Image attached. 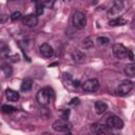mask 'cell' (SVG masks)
Returning a JSON list of instances; mask_svg holds the SVG:
<instances>
[{"label":"cell","mask_w":135,"mask_h":135,"mask_svg":"<svg viewBox=\"0 0 135 135\" xmlns=\"http://www.w3.org/2000/svg\"><path fill=\"white\" fill-rule=\"evenodd\" d=\"M112 52L114 54V56L118 59H126V58H129L131 60H133V53L128 50L126 46H123L122 44L120 43H116L113 45L112 47Z\"/></svg>","instance_id":"cell-1"},{"label":"cell","mask_w":135,"mask_h":135,"mask_svg":"<svg viewBox=\"0 0 135 135\" xmlns=\"http://www.w3.org/2000/svg\"><path fill=\"white\" fill-rule=\"evenodd\" d=\"M36 100L40 105H47L51 101V90L49 88L40 89L36 94Z\"/></svg>","instance_id":"cell-2"},{"label":"cell","mask_w":135,"mask_h":135,"mask_svg":"<svg viewBox=\"0 0 135 135\" xmlns=\"http://www.w3.org/2000/svg\"><path fill=\"white\" fill-rule=\"evenodd\" d=\"M52 128L55 132H61V133H66V132H70L71 129H72V124L64 118H60V119H57L53 122L52 124Z\"/></svg>","instance_id":"cell-3"},{"label":"cell","mask_w":135,"mask_h":135,"mask_svg":"<svg viewBox=\"0 0 135 135\" xmlns=\"http://www.w3.org/2000/svg\"><path fill=\"white\" fill-rule=\"evenodd\" d=\"M72 23L78 30L84 28L85 25H86V17H85V15L83 13H81V12H75L73 14V17H72Z\"/></svg>","instance_id":"cell-4"},{"label":"cell","mask_w":135,"mask_h":135,"mask_svg":"<svg viewBox=\"0 0 135 135\" xmlns=\"http://www.w3.org/2000/svg\"><path fill=\"white\" fill-rule=\"evenodd\" d=\"M134 88V83L130 80H123L119 83V85L116 89V93L120 96H126L128 95Z\"/></svg>","instance_id":"cell-5"},{"label":"cell","mask_w":135,"mask_h":135,"mask_svg":"<svg viewBox=\"0 0 135 135\" xmlns=\"http://www.w3.org/2000/svg\"><path fill=\"white\" fill-rule=\"evenodd\" d=\"M98 89H99V81L96 78L88 79L82 83V90L84 92L93 93V92H96Z\"/></svg>","instance_id":"cell-6"},{"label":"cell","mask_w":135,"mask_h":135,"mask_svg":"<svg viewBox=\"0 0 135 135\" xmlns=\"http://www.w3.org/2000/svg\"><path fill=\"white\" fill-rule=\"evenodd\" d=\"M107 126L113 130H120L123 127V121L118 116H111L107 120Z\"/></svg>","instance_id":"cell-7"},{"label":"cell","mask_w":135,"mask_h":135,"mask_svg":"<svg viewBox=\"0 0 135 135\" xmlns=\"http://www.w3.org/2000/svg\"><path fill=\"white\" fill-rule=\"evenodd\" d=\"M91 130H92L93 133H96V134H108V133L111 132V129L107 126V123L103 124V123H100V122L92 124Z\"/></svg>","instance_id":"cell-8"},{"label":"cell","mask_w":135,"mask_h":135,"mask_svg":"<svg viewBox=\"0 0 135 135\" xmlns=\"http://www.w3.org/2000/svg\"><path fill=\"white\" fill-rule=\"evenodd\" d=\"M22 23L28 27H34L38 23V17H37V15H34V14L26 15L22 18Z\"/></svg>","instance_id":"cell-9"},{"label":"cell","mask_w":135,"mask_h":135,"mask_svg":"<svg viewBox=\"0 0 135 135\" xmlns=\"http://www.w3.org/2000/svg\"><path fill=\"white\" fill-rule=\"evenodd\" d=\"M123 6H124V3L122 0H115L113 6L111 7L110 12H109V15H112V16H115V15H118L122 12L123 9Z\"/></svg>","instance_id":"cell-10"},{"label":"cell","mask_w":135,"mask_h":135,"mask_svg":"<svg viewBox=\"0 0 135 135\" xmlns=\"http://www.w3.org/2000/svg\"><path fill=\"white\" fill-rule=\"evenodd\" d=\"M39 51H40V54H41L43 57H45V58H51V57L54 55V50H53V47H52L50 44H47V43L41 44L40 47H39Z\"/></svg>","instance_id":"cell-11"},{"label":"cell","mask_w":135,"mask_h":135,"mask_svg":"<svg viewBox=\"0 0 135 135\" xmlns=\"http://www.w3.org/2000/svg\"><path fill=\"white\" fill-rule=\"evenodd\" d=\"M94 108H95V112H96L98 115H101V114H103V113L108 110V104H107L104 101L98 100V101L95 102Z\"/></svg>","instance_id":"cell-12"},{"label":"cell","mask_w":135,"mask_h":135,"mask_svg":"<svg viewBox=\"0 0 135 135\" xmlns=\"http://www.w3.org/2000/svg\"><path fill=\"white\" fill-rule=\"evenodd\" d=\"M5 97L8 101L15 102V101H18V99H19V93L12 89H7L5 91Z\"/></svg>","instance_id":"cell-13"},{"label":"cell","mask_w":135,"mask_h":135,"mask_svg":"<svg viewBox=\"0 0 135 135\" xmlns=\"http://www.w3.org/2000/svg\"><path fill=\"white\" fill-rule=\"evenodd\" d=\"M124 74L130 78H135V63H129L126 65Z\"/></svg>","instance_id":"cell-14"},{"label":"cell","mask_w":135,"mask_h":135,"mask_svg":"<svg viewBox=\"0 0 135 135\" xmlns=\"http://www.w3.org/2000/svg\"><path fill=\"white\" fill-rule=\"evenodd\" d=\"M124 23H127V20H124L121 17H115L114 19L109 21V25L110 26H118V25H123Z\"/></svg>","instance_id":"cell-15"},{"label":"cell","mask_w":135,"mask_h":135,"mask_svg":"<svg viewBox=\"0 0 135 135\" xmlns=\"http://www.w3.org/2000/svg\"><path fill=\"white\" fill-rule=\"evenodd\" d=\"M32 88H33V81H32L31 79H25V80H23L22 83H21V85H20V90H21L22 92H27V91H30Z\"/></svg>","instance_id":"cell-16"},{"label":"cell","mask_w":135,"mask_h":135,"mask_svg":"<svg viewBox=\"0 0 135 135\" xmlns=\"http://www.w3.org/2000/svg\"><path fill=\"white\" fill-rule=\"evenodd\" d=\"M73 59H74L75 62L81 63V62L84 61V59H85V55H84L83 53L79 52V51H76V52L73 53Z\"/></svg>","instance_id":"cell-17"},{"label":"cell","mask_w":135,"mask_h":135,"mask_svg":"<svg viewBox=\"0 0 135 135\" xmlns=\"http://www.w3.org/2000/svg\"><path fill=\"white\" fill-rule=\"evenodd\" d=\"M1 71L3 72V74L5 75V77H9V76L12 75V73H13V69H12V66H11L8 63H4V64H2V66H1Z\"/></svg>","instance_id":"cell-18"},{"label":"cell","mask_w":135,"mask_h":135,"mask_svg":"<svg viewBox=\"0 0 135 135\" xmlns=\"http://www.w3.org/2000/svg\"><path fill=\"white\" fill-rule=\"evenodd\" d=\"M16 110H17L16 108H14V107H12V105H8V104H3V105L1 107V111H2L3 113H5V114H11V113L15 112Z\"/></svg>","instance_id":"cell-19"},{"label":"cell","mask_w":135,"mask_h":135,"mask_svg":"<svg viewBox=\"0 0 135 135\" xmlns=\"http://www.w3.org/2000/svg\"><path fill=\"white\" fill-rule=\"evenodd\" d=\"M82 46H83L84 49H91V47L93 46V40H92L90 37L85 38V39L82 41Z\"/></svg>","instance_id":"cell-20"},{"label":"cell","mask_w":135,"mask_h":135,"mask_svg":"<svg viewBox=\"0 0 135 135\" xmlns=\"http://www.w3.org/2000/svg\"><path fill=\"white\" fill-rule=\"evenodd\" d=\"M43 6H44V4H42V2L37 1V4H36V15L37 16H40L43 14Z\"/></svg>","instance_id":"cell-21"},{"label":"cell","mask_w":135,"mask_h":135,"mask_svg":"<svg viewBox=\"0 0 135 135\" xmlns=\"http://www.w3.org/2000/svg\"><path fill=\"white\" fill-rule=\"evenodd\" d=\"M97 42H98L99 45H107L110 42V40L107 37H98L97 38Z\"/></svg>","instance_id":"cell-22"},{"label":"cell","mask_w":135,"mask_h":135,"mask_svg":"<svg viewBox=\"0 0 135 135\" xmlns=\"http://www.w3.org/2000/svg\"><path fill=\"white\" fill-rule=\"evenodd\" d=\"M20 17H21V13H20V12H15V13L12 14L11 19H12L13 21H16V20H18Z\"/></svg>","instance_id":"cell-23"},{"label":"cell","mask_w":135,"mask_h":135,"mask_svg":"<svg viewBox=\"0 0 135 135\" xmlns=\"http://www.w3.org/2000/svg\"><path fill=\"white\" fill-rule=\"evenodd\" d=\"M54 2H55V0H46V2L44 3V5L45 6H49V7H52Z\"/></svg>","instance_id":"cell-24"},{"label":"cell","mask_w":135,"mask_h":135,"mask_svg":"<svg viewBox=\"0 0 135 135\" xmlns=\"http://www.w3.org/2000/svg\"><path fill=\"white\" fill-rule=\"evenodd\" d=\"M79 103V98H73L70 102V104H78Z\"/></svg>","instance_id":"cell-25"},{"label":"cell","mask_w":135,"mask_h":135,"mask_svg":"<svg viewBox=\"0 0 135 135\" xmlns=\"http://www.w3.org/2000/svg\"><path fill=\"white\" fill-rule=\"evenodd\" d=\"M5 17H6L5 15H3V16H2V21H1L2 23H4V22H5Z\"/></svg>","instance_id":"cell-26"},{"label":"cell","mask_w":135,"mask_h":135,"mask_svg":"<svg viewBox=\"0 0 135 135\" xmlns=\"http://www.w3.org/2000/svg\"><path fill=\"white\" fill-rule=\"evenodd\" d=\"M133 25H134V26H135V19H134V20H133Z\"/></svg>","instance_id":"cell-27"},{"label":"cell","mask_w":135,"mask_h":135,"mask_svg":"<svg viewBox=\"0 0 135 135\" xmlns=\"http://www.w3.org/2000/svg\"><path fill=\"white\" fill-rule=\"evenodd\" d=\"M68 1H70V0H68Z\"/></svg>","instance_id":"cell-28"}]
</instances>
